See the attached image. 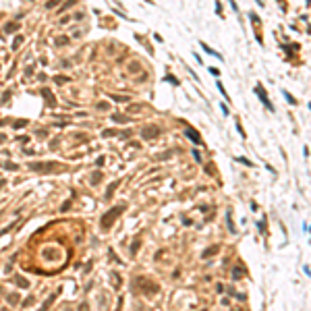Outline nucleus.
<instances>
[{"label": "nucleus", "instance_id": "1", "mask_svg": "<svg viewBox=\"0 0 311 311\" xmlns=\"http://www.w3.org/2000/svg\"><path fill=\"white\" fill-rule=\"evenodd\" d=\"M120 212H122V208H114L112 212H108V214H106V216L102 218V226H104V228H108V226L112 224L114 216H116V214H120Z\"/></svg>", "mask_w": 311, "mask_h": 311}, {"label": "nucleus", "instance_id": "2", "mask_svg": "<svg viewBox=\"0 0 311 311\" xmlns=\"http://www.w3.org/2000/svg\"><path fill=\"white\" fill-rule=\"evenodd\" d=\"M187 135H189V137L195 141V143H199V141H201V139H199V133H197V131H193V129H187Z\"/></svg>", "mask_w": 311, "mask_h": 311}, {"label": "nucleus", "instance_id": "3", "mask_svg": "<svg viewBox=\"0 0 311 311\" xmlns=\"http://www.w3.org/2000/svg\"><path fill=\"white\" fill-rule=\"evenodd\" d=\"M33 170H50V168H54L52 164H31Z\"/></svg>", "mask_w": 311, "mask_h": 311}, {"label": "nucleus", "instance_id": "4", "mask_svg": "<svg viewBox=\"0 0 311 311\" xmlns=\"http://www.w3.org/2000/svg\"><path fill=\"white\" fill-rule=\"evenodd\" d=\"M257 93H259V97H261V100H263V104H265V106H268V108H270V102H268V97L263 95V89H261L259 85H257Z\"/></svg>", "mask_w": 311, "mask_h": 311}]
</instances>
